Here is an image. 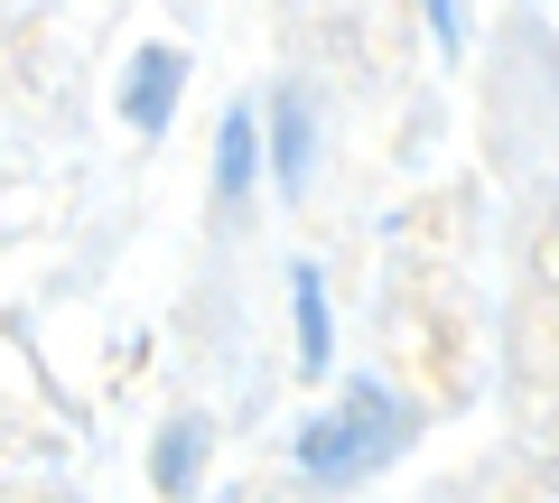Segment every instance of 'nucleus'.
Instances as JSON below:
<instances>
[{"label":"nucleus","instance_id":"obj_1","mask_svg":"<svg viewBox=\"0 0 559 503\" xmlns=\"http://www.w3.org/2000/svg\"><path fill=\"white\" fill-rule=\"evenodd\" d=\"M401 447H411V410L382 383H345V402L326 410V420H308L299 476L308 484H355V476H373L382 457H401Z\"/></svg>","mask_w":559,"mask_h":503},{"label":"nucleus","instance_id":"obj_6","mask_svg":"<svg viewBox=\"0 0 559 503\" xmlns=\"http://www.w3.org/2000/svg\"><path fill=\"white\" fill-rule=\"evenodd\" d=\"M336 363V345H326V289L318 271H299V373H326Z\"/></svg>","mask_w":559,"mask_h":503},{"label":"nucleus","instance_id":"obj_5","mask_svg":"<svg viewBox=\"0 0 559 503\" xmlns=\"http://www.w3.org/2000/svg\"><path fill=\"white\" fill-rule=\"evenodd\" d=\"M197 466H205V420H178L150 457V476H159V494H178V484H197Z\"/></svg>","mask_w":559,"mask_h":503},{"label":"nucleus","instance_id":"obj_7","mask_svg":"<svg viewBox=\"0 0 559 503\" xmlns=\"http://www.w3.org/2000/svg\"><path fill=\"white\" fill-rule=\"evenodd\" d=\"M429 28H439V38L457 47V0H429Z\"/></svg>","mask_w":559,"mask_h":503},{"label":"nucleus","instance_id":"obj_2","mask_svg":"<svg viewBox=\"0 0 559 503\" xmlns=\"http://www.w3.org/2000/svg\"><path fill=\"white\" fill-rule=\"evenodd\" d=\"M178 75H187L178 47H140V75H131V94H121L131 131H159V121H168V103H178Z\"/></svg>","mask_w":559,"mask_h":503},{"label":"nucleus","instance_id":"obj_4","mask_svg":"<svg viewBox=\"0 0 559 503\" xmlns=\"http://www.w3.org/2000/svg\"><path fill=\"white\" fill-rule=\"evenodd\" d=\"M252 149H261L252 103H234V112H224V131H215V196H224V205H234L242 187H252Z\"/></svg>","mask_w":559,"mask_h":503},{"label":"nucleus","instance_id":"obj_3","mask_svg":"<svg viewBox=\"0 0 559 503\" xmlns=\"http://www.w3.org/2000/svg\"><path fill=\"white\" fill-rule=\"evenodd\" d=\"M308 159H318V112H308V94H280L271 103V168H280V187H308Z\"/></svg>","mask_w":559,"mask_h":503}]
</instances>
